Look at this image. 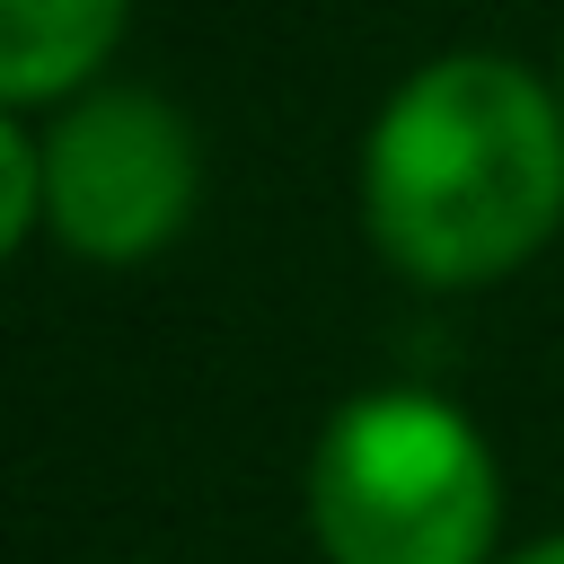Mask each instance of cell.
Listing matches in <instances>:
<instances>
[{
    "mask_svg": "<svg viewBox=\"0 0 564 564\" xmlns=\"http://www.w3.org/2000/svg\"><path fill=\"white\" fill-rule=\"evenodd\" d=\"M361 212L379 256L432 291L529 264L564 220V106L494 53L414 70L370 123Z\"/></svg>",
    "mask_w": 564,
    "mask_h": 564,
    "instance_id": "cell-1",
    "label": "cell"
},
{
    "mask_svg": "<svg viewBox=\"0 0 564 564\" xmlns=\"http://www.w3.org/2000/svg\"><path fill=\"white\" fill-rule=\"evenodd\" d=\"M308 529L326 564H485L502 529L494 449L423 388L352 397L317 432Z\"/></svg>",
    "mask_w": 564,
    "mask_h": 564,
    "instance_id": "cell-2",
    "label": "cell"
},
{
    "mask_svg": "<svg viewBox=\"0 0 564 564\" xmlns=\"http://www.w3.org/2000/svg\"><path fill=\"white\" fill-rule=\"evenodd\" d=\"M44 220L88 264H141L194 220V132L150 88H97L44 132Z\"/></svg>",
    "mask_w": 564,
    "mask_h": 564,
    "instance_id": "cell-3",
    "label": "cell"
},
{
    "mask_svg": "<svg viewBox=\"0 0 564 564\" xmlns=\"http://www.w3.org/2000/svg\"><path fill=\"white\" fill-rule=\"evenodd\" d=\"M115 35L123 0H0V106L70 97Z\"/></svg>",
    "mask_w": 564,
    "mask_h": 564,
    "instance_id": "cell-4",
    "label": "cell"
},
{
    "mask_svg": "<svg viewBox=\"0 0 564 564\" xmlns=\"http://www.w3.org/2000/svg\"><path fill=\"white\" fill-rule=\"evenodd\" d=\"M44 220V159H35V141L0 115V264L18 256V238Z\"/></svg>",
    "mask_w": 564,
    "mask_h": 564,
    "instance_id": "cell-5",
    "label": "cell"
},
{
    "mask_svg": "<svg viewBox=\"0 0 564 564\" xmlns=\"http://www.w3.org/2000/svg\"><path fill=\"white\" fill-rule=\"evenodd\" d=\"M511 564H564V538H538L529 555H511Z\"/></svg>",
    "mask_w": 564,
    "mask_h": 564,
    "instance_id": "cell-6",
    "label": "cell"
}]
</instances>
